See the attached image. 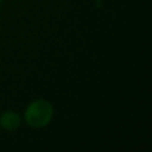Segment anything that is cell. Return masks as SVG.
Here are the masks:
<instances>
[{
	"label": "cell",
	"mask_w": 152,
	"mask_h": 152,
	"mask_svg": "<svg viewBox=\"0 0 152 152\" xmlns=\"http://www.w3.org/2000/svg\"><path fill=\"white\" fill-rule=\"evenodd\" d=\"M25 116L29 125L34 127H42L50 121L52 117V106L45 100H38L30 104Z\"/></svg>",
	"instance_id": "obj_1"
},
{
	"label": "cell",
	"mask_w": 152,
	"mask_h": 152,
	"mask_svg": "<svg viewBox=\"0 0 152 152\" xmlns=\"http://www.w3.org/2000/svg\"><path fill=\"white\" fill-rule=\"evenodd\" d=\"M0 124L2 125V127H4L5 129H15L19 126L20 118L15 113L7 112L1 117Z\"/></svg>",
	"instance_id": "obj_2"
}]
</instances>
